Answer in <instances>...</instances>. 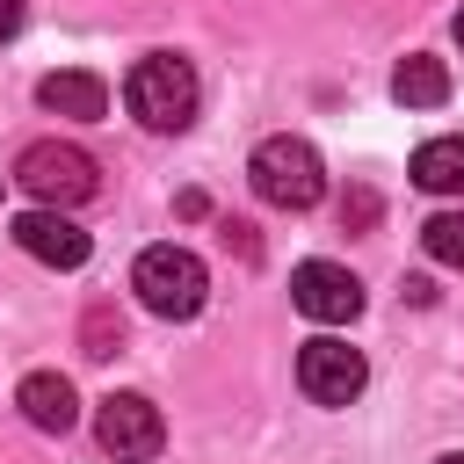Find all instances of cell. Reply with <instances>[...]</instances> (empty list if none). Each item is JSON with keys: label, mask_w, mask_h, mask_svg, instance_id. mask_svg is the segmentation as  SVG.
I'll use <instances>...</instances> for the list:
<instances>
[{"label": "cell", "mask_w": 464, "mask_h": 464, "mask_svg": "<svg viewBox=\"0 0 464 464\" xmlns=\"http://www.w3.org/2000/svg\"><path fill=\"white\" fill-rule=\"evenodd\" d=\"M297 384H304V399H312V406H348V399L370 384V362H362V348H348V341L319 334V341H304V348H297Z\"/></svg>", "instance_id": "5"}, {"label": "cell", "mask_w": 464, "mask_h": 464, "mask_svg": "<svg viewBox=\"0 0 464 464\" xmlns=\"http://www.w3.org/2000/svg\"><path fill=\"white\" fill-rule=\"evenodd\" d=\"M435 464H464V457H435Z\"/></svg>", "instance_id": "18"}, {"label": "cell", "mask_w": 464, "mask_h": 464, "mask_svg": "<svg viewBox=\"0 0 464 464\" xmlns=\"http://www.w3.org/2000/svg\"><path fill=\"white\" fill-rule=\"evenodd\" d=\"M392 102H406V109H435V102H450V65L428 58V51L399 58V72H392Z\"/></svg>", "instance_id": "11"}, {"label": "cell", "mask_w": 464, "mask_h": 464, "mask_svg": "<svg viewBox=\"0 0 464 464\" xmlns=\"http://www.w3.org/2000/svg\"><path fill=\"white\" fill-rule=\"evenodd\" d=\"M14 181H22L36 203H51V210H72V203H87V196L102 188L94 160H87L80 145H65V138H36V145L14 160Z\"/></svg>", "instance_id": "4"}, {"label": "cell", "mask_w": 464, "mask_h": 464, "mask_svg": "<svg viewBox=\"0 0 464 464\" xmlns=\"http://www.w3.org/2000/svg\"><path fill=\"white\" fill-rule=\"evenodd\" d=\"M22 14H29V0H0V44L22 29Z\"/></svg>", "instance_id": "16"}, {"label": "cell", "mask_w": 464, "mask_h": 464, "mask_svg": "<svg viewBox=\"0 0 464 464\" xmlns=\"http://www.w3.org/2000/svg\"><path fill=\"white\" fill-rule=\"evenodd\" d=\"M14 406H22V420L44 428V435H65V428L80 420V399H72V384H65L58 370H29L22 392H14Z\"/></svg>", "instance_id": "9"}, {"label": "cell", "mask_w": 464, "mask_h": 464, "mask_svg": "<svg viewBox=\"0 0 464 464\" xmlns=\"http://www.w3.org/2000/svg\"><path fill=\"white\" fill-rule=\"evenodd\" d=\"M36 102H44L51 116H72V123H94V116H109V87H102L94 72H51V80L36 87Z\"/></svg>", "instance_id": "10"}, {"label": "cell", "mask_w": 464, "mask_h": 464, "mask_svg": "<svg viewBox=\"0 0 464 464\" xmlns=\"http://www.w3.org/2000/svg\"><path fill=\"white\" fill-rule=\"evenodd\" d=\"M14 246H22L29 261H44V268H80L94 239L72 225V210H51V203H36V210H22V218H14Z\"/></svg>", "instance_id": "8"}, {"label": "cell", "mask_w": 464, "mask_h": 464, "mask_svg": "<svg viewBox=\"0 0 464 464\" xmlns=\"http://www.w3.org/2000/svg\"><path fill=\"white\" fill-rule=\"evenodd\" d=\"M413 181L428 196H464V138H428L413 152Z\"/></svg>", "instance_id": "12"}, {"label": "cell", "mask_w": 464, "mask_h": 464, "mask_svg": "<svg viewBox=\"0 0 464 464\" xmlns=\"http://www.w3.org/2000/svg\"><path fill=\"white\" fill-rule=\"evenodd\" d=\"M116 341H123V319L102 304V312H87V355H116Z\"/></svg>", "instance_id": "14"}, {"label": "cell", "mask_w": 464, "mask_h": 464, "mask_svg": "<svg viewBox=\"0 0 464 464\" xmlns=\"http://www.w3.org/2000/svg\"><path fill=\"white\" fill-rule=\"evenodd\" d=\"M196 65L188 58H174V51H152V58H138L130 65V80H123V102H130V116L145 123V130H188L196 123Z\"/></svg>", "instance_id": "1"}, {"label": "cell", "mask_w": 464, "mask_h": 464, "mask_svg": "<svg viewBox=\"0 0 464 464\" xmlns=\"http://www.w3.org/2000/svg\"><path fill=\"white\" fill-rule=\"evenodd\" d=\"M370 218H377V196H370V188L341 196V225H370Z\"/></svg>", "instance_id": "15"}, {"label": "cell", "mask_w": 464, "mask_h": 464, "mask_svg": "<svg viewBox=\"0 0 464 464\" xmlns=\"http://www.w3.org/2000/svg\"><path fill=\"white\" fill-rule=\"evenodd\" d=\"M130 290H138V304L152 312V319H196L203 312V297H210V268L188 254V246H145L138 261H130Z\"/></svg>", "instance_id": "2"}, {"label": "cell", "mask_w": 464, "mask_h": 464, "mask_svg": "<svg viewBox=\"0 0 464 464\" xmlns=\"http://www.w3.org/2000/svg\"><path fill=\"white\" fill-rule=\"evenodd\" d=\"M246 174H254V196L261 203H276V210H312L319 196H326V167H319V152L304 145V138H261L254 145V160H246Z\"/></svg>", "instance_id": "3"}, {"label": "cell", "mask_w": 464, "mask_h": 464, "mask_svg": "<svg viewBox=\"0 0 464 464\" xmlns=\"http://www.w3.org/2000/svg\"><path fill=\"white\" fill-rule=\"evenodd\" d=\"M457 44H464V14H457Z\"/></svg>", "instance_id": "17"}, {"label": "cell", "mask_w": 464, "mask_h": 464, "mask_svg": "<svg viewBox=\"0 0 464 464\" xmlns=\"http://www.w3.org/2000/svg\"><path fill=\"white\" fill-rule=\"evenodd\" d=\"M420 246L442 261V268H464V210H435L420 225Z\"/></svg>", "instance_id": "13"}, {"label": "cell", "mask_w": 464, "mask_h": 464, "mask_svg": "<svg viewBox=\"0 0 464 464\" xmlns=\"http://www.w3.org/2000/svg\"><path fill=\"white\" fill-rule=\"evenodd\" d=\"M94 435H102V450H109L116 464H145V457L167 442L160 406H152L145 392H109V399L94 406Z\"/></svg>", "instance_id": "6"}, {"label": "cell", "mask_w": 464, "mask_h": 464, "mask_svg": "<svg viewBox=\"0 0 464 464\" xmlns=\"http://www.w3.org/2000/svg\"><path fill=\"white\" fill-rule=\"evenodd\" d=\"M290 304L319 326H348L362 312V283L341 268V261H297L290 268Z\"/></svg>", "instance_id": "7"}]
</instances>
